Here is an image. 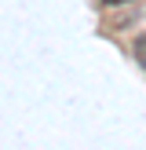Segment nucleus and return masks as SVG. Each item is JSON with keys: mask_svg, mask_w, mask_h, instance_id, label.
I'll use <instances>...</instances> for the list:
<instances>
[{"mask_svg": "<svg viewBox=\"0 0 146 150\" xmlns=\"http://www.w3.org/2000/svg\"><path fill=\"white\" fill-rule=\"evenodd\" d=\"M131 55L139 59V66H146V33L135 37V44H131Z\"/></svg>", "mask_w": 146, "mask_h": 150, "instance_id": "f257e3e1", "label": "nucleus"}, {"mask_svg": "<svg viewBox=\"0 0 146 150\" xmlns=\"http://www.w3.org/2000/svg\"><path fill=\"white\" fill-rule=\"evenodd\" d=\"M102 4H110V7H117V4H131V0H102Z\"/></svg>", "mask_w": 146, "mask_h": 150, "instance_id": "f03ea898", "label": "nucleus"}]
</instances>
